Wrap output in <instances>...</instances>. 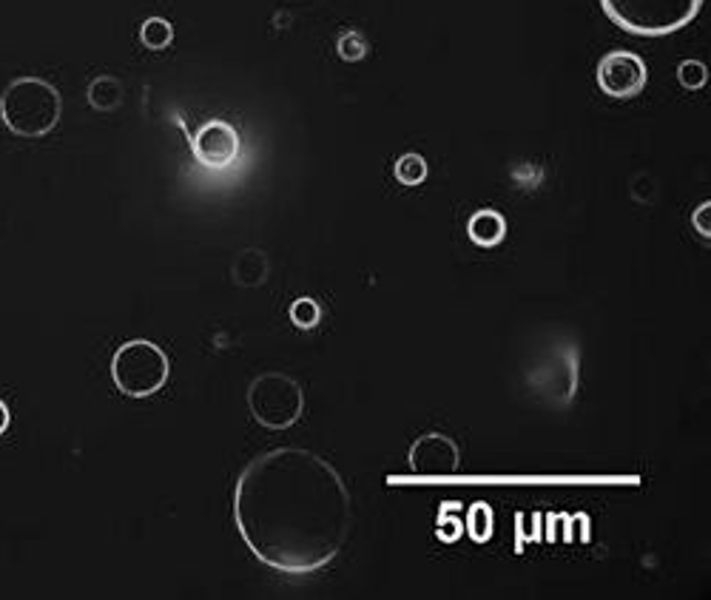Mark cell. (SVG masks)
I'll list each match as a JSON object with an SVG mask.
<instances>
[{"instance_id":"4","label":"cell","mask_w":711,"mask_h":600,"mask_svg":"<svg viewBox=\"0 0 711 600\" xmlns=\"http://www.w3.org/2000/svg\"><path fill=\"white\" fill-rule=\"evenodd\" d=\"M171 376V361L160 345L132 339L112 356V381L126 399H148L160 393Z\"/></svg>"},{"instance_id":"12","label":"cell","mask_w":711,"mask_h":600,"mask_svg":"<svg viewBox=\"0 0 711 600\" xmlns=\"http://www.w3.org/2000/svg\"><path fill=\"white\" fill-rule=\"evenodd\" d=\"M432 529H436V538H439L441 544H456V540L464 535V520L459 518V504H456V501H445V504H441Z\"/></svg>"},{"instance_id":"6","label":"cell","mask_w":711,"mask_h":600,"mask_svg":"<svg viewBox=\"0 0 711 600\" xmlns=\"http://www.w3.org/2000/svg\"><path fill=\"white\" fill-rule=\"evenodd\" d=\"M595 81H598L600 92L611 101H631L646 88L649 72H646V61L638 52L618 49V52H606L600 57Z\"/></svg>"},{"instance_id":"9","label":"cell","mask_w":711,"mask_h":600,"mask_svg":"<svg viewBox=\"0 0 711 600\" xmlns=\"http://www.w3.org/2000/svg\"><path fill=\"white\" fill-rule=\"evenodd\" d=\"M467 236L479 248H495L506 240V220L504 214L492 211V208H484V211H475L467 222Z\"/></svg>"},{"instance_id":"17","label":"cell","mask_w":711,"mask_h":600,"mask_svg":"<svg viewBox=\"0 0 711 600\" xmlns=\"http://www.w3.org/2000/svg\"><path fill=\"white\" fill-rule=\"evenodd\" d=\"M336 52H339L342 61L347 63H359L367 57V41L359 32H345L336 43Z\"/></svg>"},{"instance_id":"8","label":"cell","mask_w":711,"mask_h":600,"mask_svg":"<svg viewBox=\"0 0 711 600\" xmlns=\"http://www.w3.org/2000/svg\"><path fill=\"white\" fill-rule=\"evenodd\" d=\"M194 157L208 168H228L237 162L240 154V134L231 123L226 120H208L197 128L191 137Z\"/></svg>"},{"instance_id":"3","label":"cell","mask_w":711,"mask_h":600,"mask_svg":"<svg viewBox=\"0 0 711 600\" xmlns=\"http://www.w3.org/2000/svg\"><path fill=\"white\" fill-rule=\"evenodd\" d=\"M705 0H600V9L620 32L666 38L689 27Z\"/></svg>"},{"instance_id":"2","label":"cell","mask_w":711,"mask_h":600,"mask_svg":"<svg viewBox=\"0 0 711 600\" xmlns=\"http://www.w3.org/2000/svg\"><path fill=\"white\" fill-rule=\"evenodd\" d=\"M63 117L61 92L43 77H18L0 94V120L14 137L41 140Z\"/></svg>"},{"instance_id":"11","label":"cell","mask_w":711,"mask_h":600,"mask_svg":"<svg viewBox=\"0 0 711 600\" xmlns=\"http://www.w3.org/2000/svg\"><path fill=\"white\" fill-rule=\"evenodd\" d=\"M88 103H92V108H97V112H114V108L123 103L121 81H114L108 74L92 81V86H88Z\"/></svg>"},{"instance_id":"19","label":"cell","mask_w":711,"mask_h":600,"mask_svg":"<svg viewBox=\"0 0 711 600\" xmlns=\"http://www.w3.org/2000/svg\"><path fill=\"white\" fill-rule=\"evenodd\" d=\"M9 421H12V415H9V408L0 401V435L7 433L9 430Z\"/></svg>"},{"instance_id":"16","label":"cell","mask_w":711,"mask_h":600,"mask_svg":"<svg viewBox=\"0 0 711 600\" xmlns=\"http://www.w3.org/2000/svg\"><path fill=\"white\" fill-rule=\"evenodd\" d=\"M678 83L689 92H700L709 83V69L700 61H683L678 66Z\"/></svg>"},{"instance_id":"7","label":"cell","mask_w":711,"mask_h":600,"mask_svg":"<svg viewBox=\"0 0 711 600\" xmlns=\"http://www.w3.org/2000/svg\"><path fill=\"white\" fill-rule=\"evenodd\" d=\"M407 464L416 478H450L461 467V450L445 433H425L410 444Z\"/></svg>"},{"instance_id":"18","label":"cell","mask_w":711,"mask_h":600,"mask_svg":"<svg viewBox=\"0 0 711 600\" xmlns=\"http://www.w3.org/2000/svg\"><path fill=\"white\" fill-rule=\"evenodd\" d=\"M691 225H694V231H698V236H703L705 242L711 240V202H700L698 208H694V214H691Z\"/></svg>"},{"instance_id":"10","label":"cell","mask_w":711,"mask_h":600,"mask_svg":"<svg viewBox=\"0 0 711 600\" xmlns=\"http://www.w3.org/2000/svg\"><path fill=\"white\" fill-rule=\"evenodd\" d=\"M464 533L470 535L475 544H487L495 533V513H492L490 504L479 501V504H472L467 509V520H464Z\"/></svg>"},{"instance_id":"5","label":"cell","mask_w":711,"mask_h":600,"mask_svg":"<svg viewBox=\"0 0 711 600\" xmlns=\"http://www.w3.org/2000/svg\"><path fill=\"white\" fill-rule=\"evenodd\" d=\"M248 410L265 430H287L305 413V390L293 376L265 370L248 385Z\"/></svg>"},{"instance_id":"13","label":"cell","mask_w":711,"mask_h":600,"mask_svg":"<svg viewBox=\"0 0 711 600\" xmlns=\"http://www.w3.org/2000/svg\"><path fill=\"white\" fill-rule=\"evenodd\" d=\"M427 173H430V168H427V160L421 157V154L407 151L396 160V180H399L401 186L407 188L421 186V182L427 180Z\"/></svg>"},{"instance_id":"15","label":"cell","mask_w":711,"mask_h":600,"mask_svg":"<svg viewBox=\"0 0 711 600\" xmlns=\"http://www.w3.org/2000/svg\"><path fill=\"white\" fill-rule=\"evenodd\" d=\"M291 322L296 327H302V330H311V327H316L322 322V307L320 302L311 299V296H302V299H296L291 305Z\"/></svg>"},{"instance_id":"14","label":"cell","mask_w":711,"mask_h":600,"mask_svg":"<svg viewBox=\"0 0 711 600\" xmlns=\"http://www.w3.org/2000/svg\"><path fill=\"white\" fill-rule=\"evenodd\" d=\"M140 43L148 52H163L174 43V27L166 18H148L140 27Z\"/></svg>"},{"instance_id":"1","label":"cell","mask_w":711,"mask_h":600,"mask_svg":"<svg viewBox=\"0 0 711 600\" xmlns=\"http://www.w3.org/2000/svg\"><path fill=\"white\" fill-rule=\"evenodd\" d=\"M233 524L262 567L293 578L322 572L351 538V490L325 455L265 450L237 475Z\"/></svg>"}]
</instances>
